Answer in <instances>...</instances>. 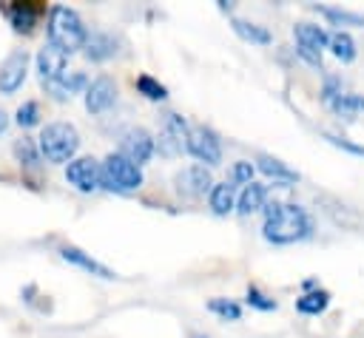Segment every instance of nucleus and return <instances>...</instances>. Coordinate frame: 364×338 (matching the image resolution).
Listing matches in <instances>:
<instances>
[{
  "instance_id": "obj_29",
  "label": "nucleus",
  "mask_w": 364,
  "mask_h": 338,
  "mask_svg": "<svg viewBox=\"0 0 364 338\" xmlns=\"http://www.w3.org/2000/svg\"><path fill=\"white\" fill-rule=\"evenodd\" d=\"M17 125L20 128H34L37 122H40V108H37V102L34 99H28V102H23L20 108H17Z\"/></svg>"
},
{
  "instance_id": "obj_21",
  "label": "nucleus",
  "mask_w": 364,
  "mask_h": 338,
  "mask_svg": "<svg viewBox=\"0 0 364 338\" xmlns=\"http://www.w3.org/2000/svg\"><path fill=\"white\" fill-rule=\"evenodd\" d=\"M230 26H233V31L242 37V40H247V43H256V45H267L273 37H270V31L264 28V26H259V23H250V20H242V17H233L230 20Z\"/></svg>"
},
{
  "instance_id": "obj_20",
  "label": "nucleus",
  "mask_w": 364,
  "mask_h": 338,
  "mask_svg": "<svg viewBox=\"0 0 364 338\" xmlns=\"http://www.w3.org/2000/svg\"><path fill=\"white\" fill-rule=\"evenodd\" d=\"M233 205H236V187H233V182H219V185L210 187V210L216 216H228L233 210Z\"/></svg>"
},
{
  "instance_id": "obj_4",
  "label": "nucleus",
  "mask_w": 364,
  "mask_h": 338,
  "mask_svg": "<svg viewBox=\"0 0 364 338\" xmlns=\"http://www.w3.org/2000/svg\"><path fill=\"white\" fill-rule=\"evenodd\" d=\"M139 185H142L139 165H134L122 153H108L102 159V187L117 190V193H128V190H136Z\"/></svg>"
},
{
  "instance_id": "obj_6",
  "label": "nucleus",
  "mask_w": 364,
  "mask_h": 338,
  "mask_svg": "<svg viewBox=\"0 0 364 338\" xmlns=\"http://www.w3.org/2000/svg\"><path fill=\"white\" fill-rule=\"evenodd\" d=\"M185 151H188L191 156H196L199 162H205V165H219V162H222L219 136H216L210 128H205V125H193V128L188 131V145H185Z\"/></svg>"
},
{
  "instance_id": "obj_33",
  "label": "nucleus",
  "mask_w": 364,
  "mask_h": 338,
  "mask_svg": "<svg viewBox=\"0 0 364 338\" xmlns=\"http://www.w3.org/2000/svg\"><path fill=\"white\" fill-rule=\"evenodd\" d=\"M333 145H338V148H344V151H350V153H358V156H364V145H355V142H350L347 136H336V133H324Z\"/></svg>"
},
{
  "instance_id": "obj_11",
  "label": "nucleus",
  "mask_w": 364,
  "mask_h": 338,
  "mask_svg": "<svg viewBox=\"0 0 364 338\" xmlns=\"http://www.w3.org/2000/svg\"><path fill=\"white\" fill-rule=\"evenodd\" d=\"M26 68H28V54L23 48L11 51L0 65V91L3 94H14L26 80Z\"/></svg>"
},
{
  "instance_id": "obj_32",
  "label": "nucleus",
  "mask_w": 364,
  "mask_h": 338,
  "mask_svg": "<svg viewBox=\"0 0 364 338\" xmlns=\"http://www.w3.org/2000/svg\"><path fill=\"white\" fill-rule=\"evenodd\" d=\"M230 179L236 185H250L253 182V165L250 162H236L233 170H230Z\"/></svg>"
},
{
  "instance_id": "obj_7",
  "label": "nucleus",
  "mask_w": 364,
  "mask_h": 338,
  "mask_svg": "<svg viewBox=\"0 0 364 338\" xmlns=\"http://www.w3.org/2000/svg\"><path fill=\"white\" fill-rule=\"evenodd\" d=\"M188 131L191 128L179 114H165V119L159 125V142H156L159 153L162 156H179L188 145Z\"/></svg>"
},
{
  "instance_id": "obj_28",
  "label": "nucleus",
  "mask_w": 364,
  "mask_h": 338,
  "mask_svg": "<svg viewBox=\"0 0 364 338\" xmlns=\"http://www.w3.org/2000/svg\"><path fill=\"white\" fill-rule=\"evenodd\" d=\"M208 310L216 312V315L225 318V321H239V318H242V307H239L236 301H230V298H210V301H208Z\"/></svg>"
},
{
  "instance_id": "obj_13",
  "label": "nucleus",
  "mask_w": 364,
  "mask_h": 338,
  "mask_svg": "<svg viewBox=\"0 0 364 338\" xmlns=\"http://www.w3.org/2000/svg\"><path fill=\"white\" fill-rule=\"evenodd\" d=\"M65 62H68V54H63L57 45L46 43L40 51H37V71H40V80L48 85L54 82L60 74H65Z\"/></svg>"
},
{
  "instance_id": "obj_26",
  "label": "nucleus",
  "mask_w": 364,
  "mask_h": 338,
  "mask_svg": "<svg viewBox=\"0 0 364 338\" xmlns=\"http://www.w3.org/2000/svg\"><path fill=\"white\" fill-rule=\"evenodd\" d=\"M318 14H324L330 23L336 26H364V14L358 11H347V9H330V6H318Z\"/></svg>"
},
{
  "instance_id": "obj_19",
  "label": "nucleus",
  "mask_w": 364,
  "mask_h": 338,
  "mask_svg": "<svg viewBox=\"0 0 364 338\" xmlns=\"http://www.w3.org/2000/svg\"><path fill=\"white\" fill-rule=\"evenodd\" d=\"M256 162H259V170H262L264 176L276 179L282 187L290 185V182H299V173H296L293 168H287L284 162H279V159H273V156H267V153H262Z\"/></svg>"
},
{
  "instance_id": "obj_9",
  "label": "nucleus",
  "mask_w": 364,
  "mask_h": 338,
  "mask_svg": "<svg viewBox=\"0 0 364 338\" xmlns=\"http://www.w3.org/2000/svg\"><path fill=\"white\" fill-rule=\"evenodd\" d=\"M173 185H176V193H179V196L196 199V196L210 193L213 179H210V170H208L205 165H191V168H182V170L173 176Z\"/></svg>"
},
{
  "instance_id": "obj_34",
  "label": "nucleus",
  "mask_w": 364,
  "mask_h": 338,
  "mask_svg": "<svg viewBox=\"0 0 364 338\" xmlns=\"http://www.w3.org/2000/svg\"><path fill=\"white\" fill-rule=\"evenodd\" d=\"M296 54H299L304 62H310L313 68H321V54H316V51H310V48H304V45H296Z\"/></svg>"
},
{
  "instance_id": "obj_3",
  "label": "nucleus",
  "mask_w": 364,
  "mask_h": 338,
  "mask_svg": "<svg viewBox=\"0 0 364 338\" xmlns=\"http://www.w3.org/2000/svg\"><path fill=\"white\" fill-rule=\"evenodd\" d=\"M37 148H40V156H46L48 162L60 165V162H68L77 153L80 133H77V128L71 122H51V125L43 128Z\"/></svg>"
},
{
  "instance_id": "obj_30",
  "label": "nucleus",
  "mask_w": 364,
  "mask_h": 338,
  "mask_svg": "<svg viewBox=\"0 0 364 338\" xmlns=\"http://www.w3.org/2000/svg\"><path fill=\"white\" fill-rule=\"evenodd\" d=\"M341 94H344L341 77H338V74H327V77H324V85H321V99H324V105H330V102L338 99Z\"/></svg>"
},
{
  "instance_id": "obj_23",
  "label": "nucleus",
  "mask_w": 364,
  "mask_h": 338,
  "mask_svg": "<svg viewBox=\"0 0 364 338\" xmlns=\"http://www.w3.org/2000/svg\"><path fill=\"white\" fill-rule=\"evenodd\" d=\"M327 304H330V293H327V290L304 293V295L296 298V310H299L301 315H318V312L327 310Z\"/></svg>"
},
{
  "instance_id": "obj_14",
  "label": "nucleus",
  "mask_w": 364,
  "mask_h": 338,
  "mask_svg": "<svg viewBox=\"0 0 364 338\" xmlns=\"http://www.w3.org/2000/svg\"><path fill=\"white\" fill-rule=\"evenodd\" d=\"M60 256L68 261V264H74V267H80V270H85V273H91V276H97V278H117V273L114 270H108L105 264H100L97 258H91V256H85L80 247H63L60 250Z\"/></svg>"
},
{
  "instance_id": "obj_18",
  "label": "nucleus",
  "mask_w": 364,
  "mask_h": 338,
  "mask_svg": "<svg viewBox=\"0 0 364 338\" xmlns=\"http://www.w3.org/2000/svg\"><path fill=\"white\" fill-rule=\"evenodd\" d=\"M264 199H267V187L259 185V182H250V185H245V190L239 193L236 210H239L242 216H250V213H256V210L264 207Z\"/></svg>"
},
{
  "instance_id": "obj_8",
  "label": "nucleus",
  "mask_w": 364,
  "mask_h": 338,
  "mask_svg": "<svg viewBox=\"0 0 364 338\" xmlns=\"http://www.w3.org/2000/svg\"><path fill=\"white\" fill-rule=\"evenodd\" d=\"M156 151V139L145 128H128L119 136V153L134 165H145Z\"/></svg>"
},
{
  "instance_id": "obj_24",
  "label": "nucleus",
  "mask_w": 364,
  "mask_h": 338,
  "mask_svg": "<svg viewBox=\"0 0 364 338\" xmlns=\"http://www.w3.org/2000/svg\"><path fill=\"white\" fill-rule=\"evenodd\" d=\"M327 108H330L333 114L344 116V119H353L355 114H361V111H364V97H361V94H341V97H338V99H333Z\"/></svg>"
},
{
  "instance_id": "obj_15",
  "label": "nucleus",
  "mask_w": 364,
  "mask_h": 338,
  "mask_svg": "<svg viewBox=\"0 0 364 338\" xmlns=\"http://www.w3.org/2000/svg\"><path fill=\"white\" fill-rule=\"evenodd\" d=\"M82 48H85V57L91 62H102V60H111L117 54V37L108 31H94V34H88Z\"/></svg>"
},
{
  "instance_id": "obj_35",
  "label": "nucleus",
  "mask_w": 364,
  "mask_h": 338,
  "mask_svg": "<svg viewBox=\"0 0 364 338\" xmlns=\"http://www.w3.org/2000/svg\"><path fill=\"white\" fill-rule=\"evenodd\" d=\"M6 125H9V122H6V114H3V111H0V133H3V131H6Z\"/></svg>"
},
{
  "instance_id": "obj_12",
  "label": "nucleus",
  "mask_w": 364,
  "mask_h": 338,
  "mask_svg": "<svg viewBox=\"0 0 364 338\" xmlns=\"http://www.w3.org/2000/svg\"><path fill=\"white\" fill-rule=\"evenodd\" d=\"M3 11H6V17H9L11 28L26 34V31H31V28H34L37 17L43 14V3H37V0H28V3H20V0H9V3L3 6Z\"/></svg>"
},
{
  "instance_id": "obj_5",
  "label": "nucleus",
  "mask_w": 364,
  "mask_h": 338,
  "mask_svg": "<svg viewBox=\"0 0 364 338\" xmlns=\"http://www.w3.org/2000/svg\"><path fill=\"white\" fill-rule=\"evenodd\" d=\"M65 182L74 185L80 193H97L102 187V165L91 156L71 159L65 168Z\"/></svg>"
},
{
  "instance_id": "obj_10",
  "label": "nucleus",
  "mask_w": 364,
  "mask_h": 338,
  "mask_svg": "<svg viewBox=\"0 0 364 338\" xmlns=\"http://www.w3.org/2000/svg\"><path fill=\"white\" fill-rule=\"evenodd\" d=\"M114 102H117V82L111 77L102 74V77L88 82V88H85V108L91 114H105Z\"/></svg>"
},
{
  "instance_id": "obj_1",
  "label": "nucleus",
  "mask_w": 364,
  "mask_h": 338,
  "mask_svg": "<svg viewBox=\"0 0 364 338\" xmlns=\"http://www.w3.org/2000/svg\"><path fill=\"white\" fill-rule=\"evenodd\" d=\"M264 227L262 236L270 244H293L313 236V216L301 205L264 202Z\"/></svg>"
},
{
  "instance_id": "obj_27",
  "label": "nucleus",
  "mask_w": 364,
  "mask_h": 338,
  "mask_svg": "<svg viewBox=\"0 0 364 338\" xmlns=\"http://www.w3.org/2000/svg\"><path fill=\"white\" fill-rule=\"evenodd\" d=\"M14 156H17V162L26 165V168H40V148H37L31 139H26V136L14 142Z\"/></svg>"
},
{
  "instance_id": "obj_22",
  "label": "nucleus",
  "mask_w": 364,
  "mask_h": 338,
  "mask_svg": "<svg viewBox=\"0 0 364 338\" xmlns=\"http://www.w3.org/2000/svg\"><path fill=\"white\" fill-rule=\"evenodd\" d=\"M327 45H330V51H333L336 60H341V62H353L355 60V43H353V37L347 31H341V28L333 31L327 37Z\"/></svg>"
},
{
  "instance_id": "obj_2",
  "label": "nucleus",
  "mask_w": 364,
  "mask_h": 338,
  "mask_svg": "<svg viewBox=\"0 0 364 338\" xmlns=\"http://www.w3.org/2000/svg\"><path fill=\"white\" fill-rule=\"evenodd\" d=\"M88 31L82 26V17L68 6H54L48 11V43L57 45L63 54H74L85 45Z\"/></svg>"
},
{
  "instance_id": "obj_31",
  "label": "nucleus",
  "mask_w": 364,
  "mask_h": 338,
  "mask_svg": "<svg viewBox=\"0 0 364 338\" xmlns=\"http://www.w3.org/2000/svg\"><path fill=\"white\" fill-rule=\"evenodd\" d=\"M245 301L253 307V310H262V312H270V310H276L279 304L270 298V295H264L259 287H247V295H245Z\"/></svg>"
},
{
  "instance_id": "obj_25",
  "label": "nucleus",
  "mask_w": 364,
  "mask_h": 338,
  "mask_svg": "<svg viewBox=\"0 0 364 338\" xmlns=\"http://www.w3.org/2000/svg\"><path fill=\"white\" fill-rule=\"evenodd\" d=\"M136 91H139L145 99H154V102H162V99L168 97V88H165L159 80H154L151 74H139V77H136Z\"/></svg>"
},
{
  "instance_id": "obj_16",
  "label": "nucleus",
  "mask_w": 364,
  "mask_h": 338,
  "mask_svg": "<svg viewBox=\"0 0 364 338\" xmlns=\"http://www.w3.org/2000/svg\"><path fill=\"white\" fill-rule=\"evenodd\" d=\"M85 82H88V80H85L82 71H65V74H60L54 82H48L46 88H48V94H51L54 99L63 102V99H71L80 88H85Z\"/></svg>"
},
{
  "instance_id": "obj_17",
  "label": "nucleus",
  "mask_w": 364,
  "mask_h": 338,
  "mask_svg": "<svg viewBox=\"0 0 364 338\" xmlns=\"http://www.w3.org/2000/svg\"><path fill=\"white\" fill-rule=\"evenodd\" d=\"M293 37H296L299 45H304V48L321 54V48L327 45V37H330V34H327L321 26H313V23H296V26H293Z\"/></svg>"
},
{
  "instance_id": "obj_36",
  "label": "nucleus",
  "mask_w": 364,
  "mask_h": 338,
  "mask_svg": "<svg viewBox=\"0 0 364 338\" xmlns=\"http://www.w3.org/2000/svg\"><path fill=\"white\" fill-rule=\"evenodd\" d=\"M193 338H205V335H193Z\"/></svg>"
}]
</instances>
